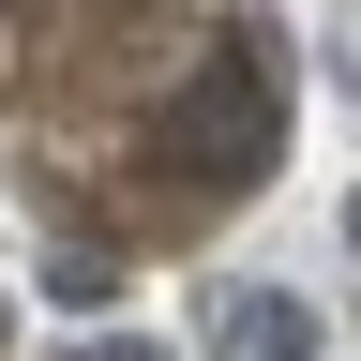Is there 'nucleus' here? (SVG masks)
Segmentation results:
<instances>
[{"label": "nucleus", "instance_id": "f257e3e1", "mask_svg": "<svg viewBox=\"0 0 361 361\" xmlns=\"http://www.w3.org/2000/svg\"><path fill=\"white\" fill-rule=\"evenodd\" d=\"M271 151H286V106H271V61L241 45V61H211L196 106H180V180L241 196V180H271Z\"/></svg>", "mask_w": 361, "mask_h": 361}, {"label": "nucleus", "instance_id": "f03ea898", "mask_svg": "<svg viewBox=\"0 0 361 361\" xmlns=\"http://www.w3.org/2000/svg\"><path fill=\"white\" fill-rule=\"evenodd\" d=\"M211 346L226 361H316V301H286V286H241L211 316Z\"/></svg>", "mask_w": 361, "mask_h": 361}, {"label": "nucleus", "instance_id": "7ed1b4c3", "mask_svg": "<svg viewBox=\"0 0 361 361\" xmlns=\"http://www.w3.org/2000/svg\"><path fill=\"white\" fill-rule=\"evenodd\" d=\"M75 361H166V346H135V331H106V346H75Z\"/></svg>", "mask_w": 361, "mask_h": 361}]
</instances>
